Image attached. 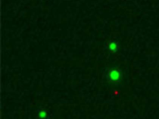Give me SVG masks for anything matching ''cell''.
Listing matches in <instances>:
<instances>
[{"label": "cell", "mask_w": 159, "mask_h": 119, "mask_svg": "<svg viewBox=\"0 0 159 119\" xmlns=\"http://www.w3.org/2000/svg\"><path fill=\"white\" fill-rule=\"evenodd\" d=\"M123 74L122 71L116 67L108 69L106 72V79L112 83H119L123 80Z\"/></svg>", "instance_id": "1"}, {"label": "cell", "mask_w": 159, "mask_h": 119, "mask_svg": "<svg viewBox=\"0 0 159 119\" xmlns=\"http://www.w3.org/2000/svg\"><path fill=\"white\" fill-rule=\"evenodd\" d=\"M119 48L118 42L115 41H112L108 44V49L112 53L116 52L119 50Z\"/></svg>", "instance_id": "2"}, {"label": "cell", "mask_w": 159, "mask_h": 119, "mask_svg": "<svg viewBox=\"0 0 159 119\" xmlns=\"http://www.w3.org/2000/svg\"><path fill=\"white\" fill-rule=\"evenodd\" d=\"M48 116L49 114L45 109H41L37 112V117L39 119H46Z\"/></svg>", "instance_id": "3"}]
</instances>
